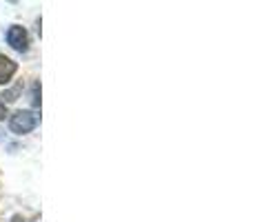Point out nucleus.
Returning a JSON list of instances; mask_svg holds the SVG:
<instances>
[{"label":"nucleus","instance_id":"obj_1","mask_svg":"<svg viewBox=\"0 0 253 222\" xmlns=\"http://www.w3.org/2000/svg\"><path fill=\"white\" fill-rule=\"evenodd\" d=\"M40 122V116L36 111H16L9 120V129L13 133L22 135V133H29V131L36 129V125Z\"/></svg>","mask_w":253,"mask_h":222},{"label":"nucleus","instance_id":"obj_2","mask_svg":"<svg viewBox=\"0 0 253 222\" xmlns=\"http://www.w3.org/2000/svg\"><path fill=\"white\" fill-rule=\"evenodd\" d=\"M7 43L11 44L16 51H27V47H29V36H27L25 27H18V25L9 27V31H7Z\"/></svg>","mask_w":253,"mask_h":222},{"label":"nucleus","instance_id":"obj_3","mask_svg":"<svg viewBox=\"0 0 253 222\" xmlns=\"http://www.w3.org/2000/svg\"><path fill=\"white\" fill-rule=\"evenodd\" d=\"M18 71V65L13 60H9L7 56L0 53V85H7L13 78V74Z\"/></svg>","mask_w":253,"mask_h":222},{"label":"nucleus","instance_id":"obj_4","mask_svg":"<svg viewBox=\"0 0 253 222\" xmlns=\"http://www.w3.org/2000/svg\"><path fill=\"white\" fill-rule=\"evenodd\" d=\"M38 91H40V85L36 83V85H34V93H31V100H34V107H38V105H40V93H38Z\"/></svg>","mask_w":253,"mask_h":222},{"label":"nucleus","instance_id":"obj_5","mask_svg":"<svg viewBox=\"0 0 253 222\" xmlns=\"http://www.w3.org/2000/svg\"><path fill=\"white\" fill-rule=\"evenodd\" d=\"M4 116H7V107H4V105H0V120H2Z\"/></svg>","mask_w":253,"mask_h":222},{"label":"nucleus","instance_id":"obj_6","mask_svg":"<svg viewBox=\"0 0 253 222\" xmlns=\"http://www.w3.org/2000/svg\"><path fill=\"white\" fill-rule=\"evenodd\" d=\"M11 222H25V220H22V216H13Z\"/></svg>","mask_w":253,"mask_h":222}]
</instances>
